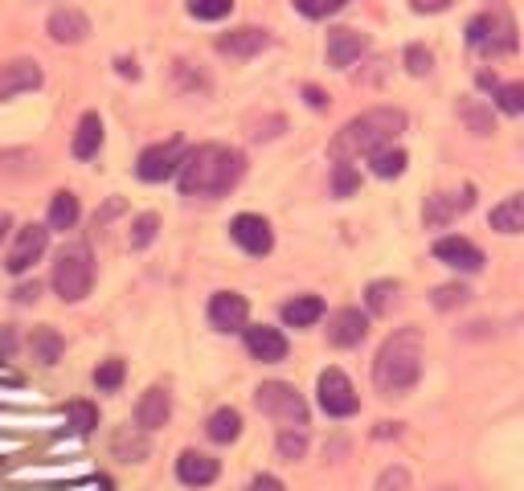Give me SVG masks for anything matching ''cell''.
I'll return each instance as SVG.
<instances>
[{
	"label": "cell",
	"instance_id": "6da1fadb",
	"mask_svg": "<svg viewBox=\"0 0 524 491\" xmlns=\"http://www.w3.org/2000/svg\"><path fill=\"white\" fill-rule=\"evenodd\" d=\"M242 172H246L242 152L226 144H201V148H189L177 181L185 197H226L242 181Z\"/></svg>",
	"mask_w": 524,
	"mask_h": 491
},
{
	"label": "cell",
	"instance_id": "7a4b0ae2",
	"mask_svg": "<svg viewBox=\"0 0 524 491\" xmlns=\"http://www.w3.org/2000/svg\"><path fill=\"white\" fill-rule=\"evenodd\" d=\"M406 131V111L398 107H373L365 115H357L353 123H344L332 140V160H357V156H373L377 148H389Z\"/></svg>",
	"mask_w": 524,
	"mask_h": 491
},
{
	"label": "cell",
	"instance_id": "3957f363",
	"mask_svg": "<svg viewBox=\"0 0 524 491\" xmlns=\"http://www.w3.org/2000/svg\"><path fill=\"white\" fill-rule=\"evenodd\" d=\"M422 332L418 328H398L377 352L373 361V385L385 393V397H402L406 389L418 385L422 377Z\"/></svg>",
	"mask_w": 524,
	"mask_h": 491
},
{
	"label": "cell",
	"instance_id": "277c9868",
	"mask_svg": "<svg viewBox=\"0 0 524 491\" xmlns=\"http://www.w3.org/2000/svg\"><path fill=\"white\" fill-rule=\"evenodd\" d=\"M95 287V258H91V246H66L54 262V291L66 299V303H78L86 299Z\"/></svg>",
	"mask_w": 524,
	"mask_h": 491
},
{
	"label": "cell",
	"instance_id": "5b68a950",
	"mask_svg": "<svg viewBox=\"0 0 524 491\" xmlns=\"http://www.w3.org/2000/svg\"><path fill=\"white\" fill-rule=\"evenodd\" d=\"M467 46L479 50V54H508L516 50V25L504 9H492V13H479L471 25H467Z\"/></svg>",
	"mask_w": 524,
	"mask_h": 491
},
{
	"label": "cell",
	"instance_id": "8992f818",
	"mask_svg": "<svg viewBox=\"0 0 524 491\" xmlns=\"http://www.w3.org/2000/svg\"><path fill=\"white\" fill-rule=\"evenodd\" d=\"M254 401H258L262 414L275 418V422H283V426H308V401H303V397H299L291 385H283V381L258 385Z\"/></svg>",
	"mask_w": 524,
	"mask_h": 491
},
{
	"label": "cell",
	"instance_id": "52a82bcc",
	"mask_svg": "<svg viewBox=\"0 0 524 491\" xmlns=\"http://www.w3.org/2000/svg\"><path fill=\"white\" fill-rule=\"evenodd\" d=\"M185 156H189L185 140H168V144H156V148H148V152L140 156L136 172H140V181H152V185H160V181H168V176H177V172H181Z\"/></svg>",
	"mask_w": 524,
	"mask_h": 491
},
{
	"label": "cell",
	"instance_id": "ba28073f",
	"mask_svg": "<svg viewBox=\"0 0 524 491\" xmlns=\"http://www.w3.org/2000/svg\"><path fill=\"white\" fill-rule=\"evenodd\" d=\"M320 406H324V414H332V418H353L357 414V406H361V397H357V389H353V381H348L340 369H324L320 373Z\"/></svg>",
	"mask_w": 524,
	"mask_h": 491
},
{
	"label": "cell",
	"instance_id": "9c48e42d",
	"mask_svg": "<svg viewBox=\"0 0 524 491\" xmlns=\"http://www.w3.org/2000/svg\"><path fill=\"white\" fill-rule=\"evenodd\" d=\"M46 246H50V230H46V226H33V221H29V226H21L9 258H5L9 275H25L29 266H33L41 254H46Z\"/></svg>",
	"mask_w": 524,
	"mask_h": 491
},
{
	"label": "cell",
	"instance_id": "30bf717a",
	"mask_svg": "<svg viewBox=\"0 0 524 491\" xmlns=\"http://www.w3.org/2000/svg\"><path fill=\"white\" fill-rule=\"evenodd\" d=\"M230 238H234L246 254H254V258L271 254V246H275V234H271V226H267V217H258V213H238V217L230 221Z\"/></svg>",
	"mask_w": 524,
	"mask_h": 491
},
{
	"label": "cell",
	"instance_id": "8fae6325",
	"mask_svg": "<svg viewBox=\"0 0 524 491\" xmlns=\"http://www.w3.org/2000/svg\"><path fill=\"white\" fill-rule=\"evenodd\" d=\"M246 316H250V307H246V299H242L238 291H217V295L209 299V324H213L217 332H238V328H246Z\"/></svg>",
	"mask_w": 524,
	"mask_h": 491
},
{
	"label": "cell",
	"instance_id": "7c38bea8",
	"mask_svg": "<svg viewBox=\"0 0 524 491\" xmlns=\"http://www.w3.org/2000/svg\"><path fill=\"white\" fill-rule=\"evenodd\" d=\"M365 332H369V316H365V311H357V307L332 311V320H328V340H332L336 348H357V344L365 340Z\"/></svg>",
	"mask_w": 524,
	"mask_h": 491
},
{
	"label": "cell",
	"instance_id": "4fadbf2b",
	"mask_svg": "<svg viewBox=\"0 0 524 491\" xmlns=\"http://www.w3.org/2000/svg\"><path fill=\"white\" fill-rule=\"evenodd\" d=\"M37 86H41V66L29 62V58H17V62H9L5 70H0V103L17 99L25 91H37Z\"/></svg>",
	"mask_w": 524,
	"mask_h": 491
},
{
	"label": "cell",
	"instance_id": "5bb4252c",
	"mask_svg": "<svg viewBox=\"0 0 524 491\" xmlns=\"http://www.w3.org/2000/svg\"><path fill=\"white\" fill-rule=\"evenodd\" d=\"M246 348H250L254 361L275 365V361H283V356H287V336H283L279 328L254 324V328H246Z\"/></svg>",
	"mask_w": 524,
	"mask_h": 491
},
{
	"label": "cell",
	"instance_id": "9a60e30c",
	"mask_svg": "<svg viewBox=\"0 0 524 491\" xmlns=\"http://www.w3.org/2000/svg\"><path fill=\"white\" fill-rule=\"evenodd\" d=\"M434 258L455 266V271H479L484 266V250L471 246L467 238H439L434 242Z\"/></svg>",
	"mask_w": 524,
	"mask_h": 491
},
{
	"label": "cell",
	"instance_id": "2e32d148",
	"mask_svg": "<svg viewBox=\"0 0 524 491\" xmlns=\"http://www.w3.org/2000/svg\"><path fill=\"white\" fill-rule=\"evenodd\" d=\"M361 54H365V33H357V29H332L328 33V66L348 70Z\"/></svg>",
	"mask_w": 524,
	"mask_h": 491
},
{
	"label": "cell",
	"instance_id": "e0dca14e",
	"mask_svg": "<svg viewBox=\"0 0 524 491\" xmlns=\"http://www.w3.org/2000/svg\"><path fill=\"white\" fill-rule=\"evenodd\" d=\"M471 197H475V189L467 185L463 193H455V197H447V193H434V197H426V226H447V221H455L459 213H467L471 209Z\"/></svg>",
	"mask_w": 524,
	"mask_h": 491
},
{
	"label": "cell",
	"instance_id": "ac0fdd59",
	"mask_svg": "<svg viewBox=\"0 0 524 491\" xmlns=\"http://www.w3.org/2000/svg\"><path fill=\"white\" fill-rule=\"evenodd\" d=\"M217 471H222V467H217V459H209V455H201V451H185V455L177 459V479L189 483V487L213 483Z\"/></svg>",
	"mask_w": 524,
	"mask_h": 491
},
{
	"label": "cell",
	"instance_id": "d6986e66",
	"mask_svg": "<svg viewBox=\"0 0 524 491\" xmlns=\"http://www.w3.org/2000/svg\"><path fill=\"white\" fill-rule=\"evenodd\" d=\"M168 414H172L168 393H164V389H148V393L140 397V406H136V426H140V430H160V426L168 422Z\"/></svg>",
	"mask_w": 524,
	"mask_h": 491
},
{
	"label": "cell",
	"instance_id": "ffe728a7",
	"mask_svg": "<svg viewBox=\"0 0 524 491\" xmlns=\"http://www.w3.org/2000/svg\"><path fill=\"white\" fill-rule=\"evenodd\" d=\"M267 33L262 29H234V33H226L222 41H217V50L222 54H230V58H254L258 50H267Z\"/></svg>",
	"mask_w": 524,
	"mask_h": 491
},
{
	"label": "cell",
	"instance_id": "44dd1931",
	"mask_svg": "<svg viewBox=\"0 0 524 491\" xmlns=\"http://www.w3.org/2000/svg\"><path fill=\"white\" fill-rule=\"evenodd\" d=\"M99 148H103V119L95 111H86L78 119V131H74V156L78 160H91Z\"/></svg>",
	"mask_w": 524,
	"mask_h": 491
},
{
	"label": "cell",
	"instance_id": "7402d4cb",
	"mask_svg": "<svg viewBox=\"0 0 524 491\" xmlns=\"http://www.w3.org/2000/svg\"><path fill=\"white\" fill-rule=\"evenodd\" d=\"M324 316V299L320 295H299L291 303H283V324L287 328H312Z\"/></svg>",
	"mask_w": 524,
	"mask_h": 491
},
{
	"label": "cell",
	"instance_id": "603a6c76",
	"mask_svg": "<svg viewBox=\"0 0 524 491\" xmlns=\"http://www.w3.org/2000/svg\"><path fill=\"white\" fill-rule=\"evenodd\" d=\"M86 33H91V21H86L78 9H58L50 17V37L54 41H70V46H74V41H82Z\"/></svg>",
	"mask_w": 524,
	"mask_h": 491
},
{
	"label": "cell",
	"instance_id": "cb8c5ba5",
	"mask_svg": "<svg viewBox=\"0 0 524 491\" xmlns=\"http://www.w3.org/2000/svg\"><path fill=\"white\" fill-rule=\"evenodd\" d=\"M492 230L496 234H520L524 230V193H516L504 205L492 209Z\"/></svg>",
	"mask_w": 524,
	"mask_h": 491
},
{
	"label": "cell",
	"instance_id": "d4e9b609",
	"mask_svg": "<svg viewBox=\"0 0 524 491\" xmlns=\"http://www.w3.org/2000/svg\"><path fill=\"white\" fill-rule=\"evenodd\" d=\"M369 164H373V172L381 176V181H393V176H402L406 172V164H410V156L402 152V148H377L373 156H369Z\"/></svg>",
	"mask_w": 524,
	"mask_h": 491
},
{
	"label": "cell",
	"instance_id": "484cf974",
	"mask_svg": "<svg viewBox=\"0 0 524 491\" xmlns=\"http://www.w3.org/2000/svg\"><path fill=\"white\" fill-rule=\"evenodd\" d=\"M209 438L213 442H234L238 434H242V414L238 410H217V414H209Z\"/></svg>",
	"mask_w": 524,
	"mask_h": 491
},
{
	"label": "cell",
	"instance_id": "4316f807",
	"mask_svg": "<svg viewBox=\"0 0 524 491\" xmlns=\"http://www.w3.org/2000/svg\"><path fill=\"white\" fill-rule=\"evenodd\" d=\"M62 348L66 344H62V336L54 328H37L33 332V356H37L41 365H58L62 361Z\"/></svg>",
	"mask_w": 524,
	"mask_h": 491
},
{
	"label": "cell",
	"instance_id": "83f0119b",
	"mask_svg": "<svg viewBox=\"0 0 524 491\" xmlns=\"http://www.w3.org/2000/svg\"><path fill=\"white\" fill-rule=\"evenodd\" d=\"M78 221V197L74 193H54V201H50V230H70Z\"/></svg>",
	"mask_w": 524,
	"mask_h": 491
},
{
	"label": "cell",
	"instance_id": "f1b7e54d",
	"mask_svg": "<svg viewBox=\"0 0 524 491\" xmlns=\"http://www.w3.org/2000/svg\"><path fill=\"white\" fill-rule=\"evenodd\" d=\"M66 422H70L74 434H91L99 426V410L91 406V401H70V406H66Z\"/></svg>",
	"mask_w": 524,
	"mask_h": 491
},
{
	"label": "cell",
	"instance_id": "f546056e",
	"mask_svg": "<svg viewBox=\"0 0 524 491\" xmlns=\"http://www.w3.org/2000/svg\"><path fill=\"white\" fill-rule=\"evenodd\" d=\"M361 189V172L353 168V160H336L332 168V193L336 197H353Z\"/></svg>",
	"mask_w": 524,
	"mask_h": 491
},
{
	"label": "cell",
	"instance_id": "4dcf8cb0",
	"mask_svg": "<svg viewBox=\"0 0 524 491\" xmlns=\"http://www.w3.org/2000/svg\"><path fill=\"white\" fill-rule=\"evenodd\" d=\"M393 299H398V283H393V279H385V283H369V291H365V303H369L373 316H385V311L393 307Z\"/></svg>",
	"mask_w": 524,
	"mask_h": 491
},
{
	"label": "cell",
	"instance_id": "1f68e13d",
	"mask_svg": "<svg viewBox=\"0 0 524 491\" xmlns=\"http://www.w3.org/2000/svg\"><path fill=\"white\" fill-rule=\"evenodd\" d=\"M492 99H496V107H500L504 115H524V82H504V86H496Z\"/></svg>",
	"mask_w": 524,
	"mask_h": 491
},
{
	"label": "cell",
	"instance_id": "d6a6232c",
	"mask_svg": "<svg viewBox=\"0 0 524 491\" xmlns=\"http://www.w3.org/2000/svg\"><path fill=\"white\" fill-rule=\"evenodd\" d=\"M230 9H234V0H189V13L197 21H222L230 17Z\"/></svg>",
	"mask_w": 524,
	"mask_h": 491
},
{
	"label": "cell",
	"instance_id": "836d02e7",
	"mask_svg": "<svg viewBox=\"0 0 524 491\" xmlns=\"http://www.w3.org/2000/svg\"><path fill=\"white\" fill-rule=\"evenodd\" d=\"M303 451H308V434H303V426H287L279 434V455L283 459H303Z\"/></svg>",
	"mask_w": 524,
	"mask_h": 491
},
{
	"label": "cell",
	"instance_id": "e575fe53",
	"mask_svg": "<svg viewBox=\"0 0 524 491\" xmlns=\"http://www.w3.org/2000/svg\"><path fill=\"white\" fill-rule=\"evenodd\" d=\"M123 377H127V369H123V361H115V356H111V361H103V365L95 369V385H99L103 393L119 389V385H123Z\"/></svg>",
	"mask_w": 524,
	"mask_h": 491
},
{
	"label": "cell",
	"instance_id": "d590c367",
	"mask_svg": "<svg viewBox=\"0 0 524 491\" xmlns=\"http://www.w3.org/2000/svg\"><path fill=\"white\" fill-rule=\"evenodd\" d=\"M156 230H160V217H156V213H144V217H136V226H131V246H136V250H144V246L156 238Z\"/></svg>",
	"mask_w": 524,
	"mask_h": 491
},
{
	"label": "cell",
	"instance_id": "8d00e7d4",
	"mask_svg": "<svg viewBox=\"0 0 524 491\" xmlns=\"http://www.w3.org/2000/svg\"><path fill=\"white\" fill-rule=\"evenodd\" d=\"M115 455H119V459H127V463H140V459L148 455V446H144V438L115 434Z\"/></svg>",
	"mask_w": 524,
	"mask_h": 491
},
{
	"label": "cell",
	"instance_id": "74e56055",
	"mask_svg": "<svg viewBox=\"0 0 524 491\" xmlns=\"http://www.w3.org/2000/svg\"><path fill=\"white\" fill-rule=\"evenodd\" d=\"M471 299V291L463 287V283H455V287H439V291H434V307H463Z\"/></svg>",
	"mask_w": 524,
	"mask_h": 491
},
{
	"label": "cell",
	"instance_id": "f35d334b",
	"mask_svg": "<svg viewBox=\"0 0 524 491\" xmlns=\"http://www.w3.org/2000/svg\"><path fill=\"white\" fill-rule=\"evenodd\" d=\"M463 119L479 131V136H492V131H496V123H492V115H488V111H475V107H467V103H463Z\"/></svg>",
	"mask_w": 524,
	"mask_h": 491
},
{
	"label": "cell",
	"instance_id": "ab89813d",
	"mask_svg": "<svg viewBox=\"0 0 524 491\" xmlns=\"http://www.w3.org/2000/svg\"><path fill=\"white\" fill-rule=\"evenodd\" d=\"M406 70L410 74H430V50L426 46H410L406 50Z\"/></svg>",
	"mask_w": 524,
	"mask_h": 491
},
{
	"label": "cell",
	"instance_id": "60d3db41",
	"mask_svg": "<svg viewBox=\"0 0 524 491\" xmlns=\"http://www.w3.org/2000/svg\"><path fill=\"white\" fill-rule=\"evenodd\" d=\"M406 471H389V475H381V483H377V491H406Z\"/></svg>",
	"mask_w": 524,
	"mask_h": 491
},
{
	"label": "cell",
	"instance_id": "b9f144b4",
	"mask_svg": "<svg viewBox=\"0 0 524 491\" xmlns=\"http://www.w3.org/2000/svg\"><path fill=\"white\" fill-rule=\"evenodd\" d=\"M246 491H283V483H279L275 475H258V479H254Z\"/></svg>",
	"mask_w": 524,
	"mask_h": 491
},
{
	"label": "cell",
	"instance_id": "7bdbcfd3",
	"mask_svg": "<svg viewBox=\"0 0 524 491\" xmlns=\"http://www.w3.org/2000/svg\"><path fill=\"white\" fill-rule=\"evenodd\" d=\"M295 9L303 17H324V0H295Z\"/></svg>",
	"mask_w": 524,
	"mask_h": 491
},
{
	"label": "cell",
	"instance_id": "ee69618b",
	"mask_svg": "<svg viewBox=\"0 0 524 491\" xmlns=\"http://www.w3.org/2000/svg\"><path fill=\"white\" fill-rule=\"evenodd\" d=\"M303 95H308V103H312V107H328L324 91H316V86H308V91H303Z\"/></svg>",
	"mask_w": 524,
	"mask_h": 491
},
{
	"label": "cell",
	"instance_id": "f6af8a7d",
	"mask_svg": "<svg viewBox=\"0 0 524 491\" xmlns=\"http://www.w3.org/2000/svg\"><path fill=\"white\" fill-rule=\"evenodd\" d=\"M17 299H21V303H29V299H37V283H33V287H17Z\"/></svg>",
	"mask_w": 524,
	"mask_h": 491
},
{
	"label": "cell",
	"instance_id": "bcb514c9",
	"mask_svg": "<svg viewBox=\"0 0 524 491\" xmlns=\"http://www.w3.org/2000/svg\"><path fill=\"white\" fill-rule=\"evenodd\" d=\"M9 226H13V217H9L5 209H0V238H5V234H9Z\"/></svg>",
	"mask_w": 524,
	"mask_h": 491
},
{
	"label": "cell",
	"instance_id": "7dc6e473",
	"mask_svg": "<svg viewBox=\"0 0 524 491\" xmlns=\"http://www.w3.org/2000/svg\"><path fill=\"white\" fill-rule=\"evenodd\" d=\"M0 352H13V332H0Z\"/></svg>",
	"mask_w": 524,
	"mask_h": 491
},
{
	"label": "cell",
	"instance_id": "c3c4849f",
	"mask_svg": "<svg viewBox=\"0 0 524 491\" xmlns=\"http://www.w3.org/2000/svg\"><path fill=\"white\" fill-rule=\"evenodd\" d=\"M348 0H324V13H336V9H344Z\"/></svg>",
	"mask_w": 524,
	"mask_h": 491
},
{
	"label": "cell",
	"instance_id": "681fc988",
	"mask_svg": "<svg viewBox=\"0 0 524 491\" xmlns=\"http://www.w3.org/2000/svg\"><path fill=\"white\" fill-rule=\"evenodd\" d=\"M439 491H455V487H439Z\"/></svg>",
	"mask_w": 524,
	"mask_h": 491
}]
</instances>
